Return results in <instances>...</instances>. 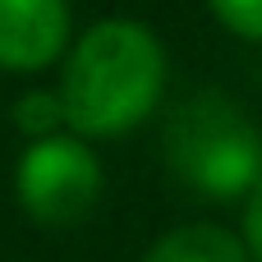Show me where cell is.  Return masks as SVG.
<instances>
[{
	"label": "cell",
	"instance_id": "obj_1",
	"mask_svg": "<svg viewBox=\"0 0 262 262\" xmlns=\"http://www.w3.org/2000/svg\"><path fill=\"white\" fill-rule=\"evenodd\" d=\"M166 88V51L152 28L106 18L88 28L64 64L60 101L64 124L83 138H111L134 129Z\"/></svg>",
	"mask_w": 262,
	"mask_h": 262
},
{
	"label": "cell",
	"instance_id": "obj_2",
	"mask_svg": "<svg viewBox=\"0 0 262 262\" xmlns=\"http://www.w3.org/2000/svg\"><path fill=\"white\" fill-rule=\"evenodd\" d=\"M166 166L203 198H239L262 180V134L226 97H189L166 124Z\"/></svg>",
	"mask_w": 262,
	"mask_h": 262
},
{
	"label": "cell",
	"instance_id": "obj_3",
	"mask_svg": "<svg viewBox=\"0 0 262 262\" xmlns=\"http://www.w3.org/2000/svg\"><path fill=\"white\" fill-rule=\"evenodd\" d=\"M101 193V166L88 143L69 134L37 138L18 161V203L41 226H74Z\"/></svg>",
	"mask_w": 262,
	"mask_h": 262
},
{
	"label": "cell",
	"instance_id": "obj_4",
	"mask_svg": "<svg viewBox=\"0 0 262 262\" xmlns=\"http://www.w3.org/2000/svg\"><path fill=\"white\" fill-rule=\"evenodd\" d=\"M69 41V5L64 0H0V64L5 69H41Z\"/></svg>",
	"mask_w": 262,
	"mask_h": 262
},
{
	"label": "cell",
	"instance_id": "obj_5",
	"mask_svg": "<svg viewBox=\"0 0 262 262\" xmlns=\"http://www.w3.org/2000/svg\"><path fill=\"white\" fill-rule=\"evenodd\" d=\"M143 262H249V249L221 226H184L157 239Z\"/></svg>",
	"mask_w": 262,
	"mask_h": 262
},
{
	"label": "cell",
	"instance_id": "obj_6",
	"mask_svg": "<svg viewBox=\"0 0 262 262\" xmlns=\"http://www.w3.org/2000/svg\"><path fill=\"white\" fill-rule=\"evenodd\" d=\"M14 120H18L23 134H32V138H51L55 124H64V101L51 97V92H32V97H23V101L14 106Z\"/></svg>",
	"mask_w": 262,
	"mask_h": 262
},
{
	"label": "cell",
	"instance_id": "obj_7",
	"mask_svg": "<svg viewBox=\"0 0 262 262\" xmlns=\"http://www.w3.org/2000/svg\"><path fill=\"white\" fill-rule=\"evenodd\" d=\"M212 9L230 32L262 41V0H212Z\"/></svg>",
	"mask_w": 262,
	"mask_h": 262
},
{
	"label": "cell",
	"instance_id": "obj_8",
	"mask_svg": "<svg viewBox=\"0 0 262 262\" xmlns=\"http://www.w3.org/2000/svg\"><path fill=\"white\" fill-rule=\"evenodd\" d=\"M244 249L262 262V180L249 193V207H244Z\"/></svg>",
	"mask_w": 262,
	"mask_h": 262
}]
</instances>
